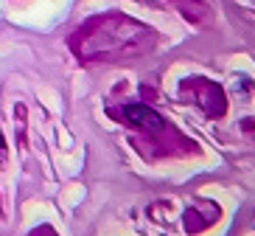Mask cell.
Instances as JSON below:
<instances>
[{"label": "cell", "mask_w": 255, "mask_h": 236, "mask_svg": "<svg viewBox=\"0 0 255 236\" xmlns=\"http://www.w3.org/2000/svg\"><path fill=\"white\" fill-rule=\"evenodd\" d=\"M6 155H8V146H6V138L0 135V163L6 160Z\"/></svg>", "instance_id": "6"}, {"label": "cell", "mask_w": 255, "mask_h": 236, "mask_svg": "<svg viewBox=\"0 0 255 236\" xmlns=\"http://www.w3.org/2000/svg\"><path fill=\"white\" fill-rule=\"evenodd\" d=\"M28 236H56V231H53L51 225H39V228H34Z\"/></svg>", "instance_id": "5"}, {"label": "cell", "mask_w": 255, "mask_h": 236, "mask_svg": "<svg viewBox=\"0 0 255 236\" xmlns=\"http://www.w3.org/2000/svg\"><path fill=\"white\" fill-rule=\"evenodd\" d=\"M216 220H219V206H216V203L199 200V203L191 206V208H188V214H185V231H188V234L208 231Z\"/></svg>", "instance_id": "4"}, {"label": "cell", "mask_w": 255, "mask_h": 236, "mask_svg": "<svg viewBox=\"0 0 255 236\" xmlns=\"http://www.w3.org/2000/svg\"><path fill=\"white\" fill-rule=\"evenodd\" d=\"M115 115H118L124 124L135 127V130H146V132H151V135H157V132L165 130L163 115H160L157 110L146 107V104H124L121 110H115Z\"/></svg>", "instance_id": "3"}, {"label": "cell", "mask_w": 255, "mask_h": 236, "mask_svg": "<svg viewBox=\"0 0 255 236\" xmlns=\"http://www.w3.org/2000/svg\"><path fill=\"white\" fill-rule=\"evenodd\" d=\"M180 93L188 96V99L194 101L205 115H210V118H222V115L227 113L225 90H222L216 82H210V79H202V76L185 79V82L180 84Z\"/></svg>", "instance_id": "2"}, {"label": "cell", "mask_w": 255, "mask_h": 236, "mask_svg": "<svg viewBox=\"0 0 255 236\" xmlns=\"http://www.w3.org/2000/svg\"><path fill=\"white\" fill-rule=\"evenodd\" d=\"M154 31L124 14H101L93 17L76 31L73 48L82 59H124L140 56L151 51Z\"/></svg>", "instance_id": "1"}]
</instances>
